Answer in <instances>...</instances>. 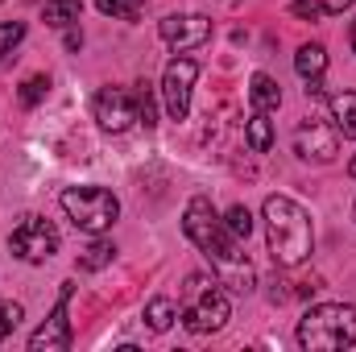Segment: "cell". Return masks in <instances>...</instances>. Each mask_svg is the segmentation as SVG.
I'll return each instance as SVG.
<instances>
[{
  "instance_id": "1",
  "label": "cell",
  "mask_w": 356,
  "mask_h": 352,
  "mask_svg": "<svg viewBox=\"0 0 356 352\" xmlns=\"http://www.w3.org/2000/svg\"><path fill=\"white\" fill-rule=\"evenodd\" d=\"M182 232H186V241L211 262V273H216L228 290H236V294H253V290H257V269H253V262L241 253V241L228 232V224H224V216L211 207V199L195 195V199L186 203V211H182Z\"/></svg>"
},
{
  "instance_id": "2",
  "label": "cell",
  "mask_w": 356,
  "mask_h": 352,
  "mask_svg": "<svg viewBox=\"0 0 356 352\" xmlns=\"http://www.w3.org/2000/svg\"><path fill=\"white\" fill-rule=\"evenodd\" d=\"M266 237H269V257L282 269H294L311 257L315 245V228H311V211L286 195H269L266 199Z\"/></svg>"
},
{
  "instance_id": "3",
  "label": "cell",
  "mask_w": 356,
  "mask_h": 352,
  "mask_svg": "<svg viewBox=\"0 0 356 352\" xmlns=\"http://www.w3.org/2000/svg\"><path fill=\"white\" fill-rule=\"evenodd\" d=\"M178 319L191 336H211L220 332L228 319H232V303H228V290L224 282L211 273H191L186 286H182V307H178Z\"/></svg>"
},
{
  "instance_id": "4",
  "label": "cell",
  "mask_w": 356,
  "mask_h": 352,
  "mask_svg": "<svg viewBox=\"0 0 356 352\" xmlns=\"http://www.w3.org/2000/svg\"><path fill=\"white\" fill-rule=\"evenodd\" d=\"M298 344L307 352H336L356 344V307L353 303H319L298 319Z\"/></svg>"
},
{
  "instance_id": "5",
  "label": "cell",
  "mask_w": 356,
  "mask_h": 352,
  "mask_svg": "<svg viewBox=\"0 0 356 352\" xmlns=\"http://www.w3.org/2000/svg\"><path fill=\"white\" fill-rule=\"evenodd\" d=\"M63 211L71 216V224L88 237H104L116 216H120V199L108 186H67L63 191Z\"/></svg>"
},
{
  "instance_id": "6",
  "label": "cell",
  "mask_w": 356,
  "mask_h": 352,
  "mask_svg": "<svg viewBox=\"0 0 356 352\" xmlns=\"http://www.w3.org/2000/svg\"><path fill=\"white\" fill-rule=\"evenodd\" d=\"M8 249H13V257H21V262L42 265L58 253V228H54L46 216H33V211H29V216H21V224L8 232Z\"/></svg>"
},
{
  "instance_id": "7",
  "label": "cell",
  "mask_w": 356,
  "mask_h": 352,
  "mask_svg": "<svg viewBox=\"0 0 356 352\" xmlns=\"http://www.w3.org/2000/svg\"><path fill=\"white\" fill-rule=\"evenodd\" d=\"M195 79H199V63H195V58H170V63H166V75H162V99H166L170 120H186Z\"/></svg>"
},
{
  "instance_id": "8",
  "label": "cell",
  "mask_w": 356,
  "mask_h": 352,
  "mask_svg": "<svg viewBox=\"0 0 356 352\" xmlns=\"http://www.w3.org/2000/svg\"><path fill=\"white\" fill-rule=\"evenodd\" d=\"M95 120H99V129H108V133H129V129L141 120V104H137L133 91L104 88L95 95Z\"/></svg>"
},
{
  "instance_id": "9",
  "label": "cell",
  "mask_w": 356,
  "mask_h": 352,
  "mask_svg": "<svg viewBox=\"0 0 356 352\" xmlns=\"http://www.w3.org/2000/svg\"><path fill=\"white\" fill-rule=\"evenodd\" d=\"M294 154L302 158V162H336V154H340V133H336V125H323V120H302L298 129H294Z\"/></svg>"
},
{
  "instance_id": "10",
  "label": "cell",
  "mask_w": 356,
  "mask_h": 352,
  "mask_svg": "<svg viewBox=\"0 0 356 352\" xmlns=\"http://www.w3.org/2000/svg\"><path fill=\"white\" fill-rule=\"evenodd\" d=\"M158 33L170 50H199L211 42V21L203 13H175V17H162Z\"/></svg>"
},
{
  "instance_id": "11",
  "label": "cell",
  "mask_w": 356,
  "mask_h": 352,
  "mask_svg": "<svg viewBox=\"0 0 356 352\" xmlns=\"http://www.w3.org/2000/svg\"><path fill=\"white\" fill-rule=\"evenodd\" d=\"M71 282H63V294H58V303H54V311H50V319L29 336V349L33 352H67L71 349V319H67V303H71Z\"/></svg>"
},
{
  "instance_id": "12",
  "label": "cell",
  "mask_w": 356,
  "mask_h": 352,
  "mask_svg": "<svg viewBox=\"0 0 356 352\" xmlns=\"http://www.w3.org/2000/svg\"><path fill=\"white\" fill-rule=\"evenodd\" d=\"M294 71H298L302 79H323V71H327V50H323L319 42L298 46V54H294Z\"/></svg>"
},
{
  "instance_id": "13",
  "label": "cell",
  "mask_w": 356,
  "mask_h": 352,
  "mask_svg": "<svg viewBox=\"0 0 356 352\" xmlns=\"http://www.w3.org/2000/svg\"><path fill=\"white\" fill-rule=\"evenodd\" d=\"M332 120H336V133L356 141V91H340L332 95Z\"/></svg>"
},
{
  "instance_id": "14",
  "label": "cell",
  "mask_w": 356,
  "mask_h": 352,
  "mask_svg": "<svg viewBox=\"0 0 356 352\" xmlns=\"http://www.w3.org/2000/svg\"><path fill=\"white\" fill-rule=\"evenodd\" d=\"M249 99H253V112H277L282 108V88L269 79V75H253V83H249Z\"/></svg>"
},
{
  "instance_id": "15",
  "label": "cell",
  "mask_w": 356,
  "mask_h": 352,
  "mask_svg": "<svg viewBox=\"0 0 356 352\" xmlns=\"http://www.w3.org/2000/svg\"><path fill=\"white\" fill-rule=\"evenodd\" d=\"M79 13H83L79 0H46V4H42V21L54 25V29H71V25H79Z\"/></svg>"
},
{
  "instance_id": "16",
  "label": "cell",
  "mask_w": 356,
  "mask_h": 352,
  "mask_svg": "<svg viewBox=\"0 0 356 352\" xmlns=\"http://www.w3.org/2000/svg\"><path fill=\"white\" fill-rule=\"evenodd\" d=\"M245 145H249L253 154H269V145H273V120H269V112H253V116H249V125H245Z\"/></svg>"
},
{
  "instance_id": "17",
  "label": "cell",
  "mask_w": 356,
  "mask_h": 352,
  "mask_svg": "<svg viewBox=\"0 0 356 352\" xmlns=\"http://www.w3.org/2000/svg\"><path fill=\"white\" fill-rule=\"evenodd\" d=\"M344 8H353V0H294L290 13L302 21H319V17H340Z\"/></svg>"
},
{
  "instance_id": "18",
  "label": "cell",
  "mask_w": 356,
  "mask_h": 352,
  "mask_svg": "<svg viewBox=\"0 0 356 352\" xmlns=\"http://www.w3.org/2000/svg\"><path fill=\"white\" fill-rule=\"evenodd\" d=\"M175 319H178L175 298H154V303L145 307V323H149V332H170Z\"/></svg>"
},
{
  "instance_id": "19",
  "label": "cell",
  "mask_w": 356,
  "mask_h": 352,
  "mask_svg": "<svg viewBox=\"0 0 356 352\" xmlns=\"http://www.w3.org/2000/svg\"><path fill=\"white\" fill-rule=\"evenodd\" d=\"M224 224H228V232H232L236 241H249V232H253V211H249L245 203H232L228 216H224Z\"/></svg>"
},
{
  "instance_id": "20",
  "label": "cell",
  "mask_w": 356,
  "mask_h": 352,
  "mask_svg": "<svg viewBox=\"0 0 356 352\" xmlns=\"http://www.w3.org/2000/svg\"><path fill=\"white\" fill-rule=\"evenodd\" d=\"M25 42V21H0V67L8 63V54Z\"/></svg>"
},
{
  "instance_id": "21",
  "label": "cell",
  "mask_w": 356,
  "mask_h": 352,
  "mask_svg": "<svg viewBox=\"0 0 356 352\" xmlns=\"http://www.w3.org/2000/svg\"><path fill=\"white\" fill-rule=\"evenodd\" d=\"M112 257H116V249L108 245V241H91L88 249H83V257H79V269H104V265H112Z\"/></svg>"
},
{
  "instance_id": "22",
  "label": "cell",
  "mask_w": 356,
  "mask_h": 352,
  "mask_svg": "<svg viewBox=\"0 0 356 352\" xmlns=\"http://www.w3.org/2000/svg\"><path fill=\"white\" fill-rule=\"evenodd\" d=\"M25 319V311H21V303H13V298H0V340H8L13 332H17V323Z\"/></svg>"
},
{
  "instance_id": "23",
  "label": "cell",
  "mask_w": 356,
  "mask_h": 352,
  "mask_svg": "<svg viewBox=\"0 0 356 352\" xmlns=\"http://www.w3.org/2000/svg\"><path fill=\"white\" fill-rule=\"evenodd\" d=\"M46 91H50V75H29V79L21 83V104L33 108V104L46 99Z\"/></svg>"
},
{
  "instance_id": "24",
  "label": "cell",
  "mask_w": 356,
  "mask_h": 352,
  "mask_svg": "<svg viewBox=\"0 0 356 352\" xmlns=\"http://www.w3.org/2000/svg\"><path fill=\"white\" fill-rule=\"evenodd\" d=\"M95 8L104 17H120V21H137V4L133 0H95Z\"/></svg>"
},
{
  "instance_id": "25",
  "label": "cell",
  "mask_w": 356,
  "mask_h": 352,
  "mask_svg": "<svg viewBox=\"0 0 356 352\" xmlns=\"http://www.w3.org/2000/svg\"><path fill=\"white\" fill-rule=\"evenodd\" d=\"M137 104H141V120H145V129H149V125H158V104H154V91H149V83H141V91H137Z\"/></svg>"
},
{
  "instance_id": "26",
  "label": "cell",
  "mask_w": 356,
  "mask_h": 352,
  "mask_svg": "<svg viewBox=\"0 0 356 352\" xmlns=\"http://www.w3.org/2000/svg\"><path fill=\"white\" fill-rule=\"evenodd\" d=\"M79 46H83V33L71 29V33H67V50H79Z\"/></svg>"
},
{
  "instance_id": "27",
  "label": "cell",
  "mask_w": 356,
  "mask_h": 352,
  "mask_svg": "<svg viewBox=\"0 0 356 352\" xmlns=\"http://www.w3.org/2000/svg\"><path fill=\"white\" fill-rule=\"evenodd\" d=\"M348 175H353V178H356V158H353V162H348Z\"/></svg>"
},
{
  "instance_id": "28",
  "label": "cell",
  "mask_w": 356,
  "mask_h": 352,
  "mask_svg": "<svg viewBox=\"0 0 356 352\" xmlns=\"http://www.w3.org/2000/svg\"><path fill=\"white\" fill-rule=\"evenodd\" d=\"M353 50H356V21H353Z\"/></svg>"
},
{
  "instance_id": "29",
  "label": "cell",
  "mask_w": 356,
  "mask_h": 352,
  "mask_svg": "<svg viewBox=\"0 0 356 352\" xmlns=\"http://www.w3.org/2000/svg\"><path fill=\"white\" fill-rule=\"evenodd\" d=\"M133 4H141V0H133Z\"/></svg>"
},
{
  "instance_id": "30",
  "label": "cell",
  "mask_w": 356,
  "mask_h": 352,
  "mask_svg": "<svg viewBox=\"0 0 356 352\" xmlns=\"http://www.w3.org/2000/svg\"><path fill=\"white\" fill-rule=\"evenodd\" d=\"M353 211H356V207H353Z\"/></svg>"
}]
</instances>
